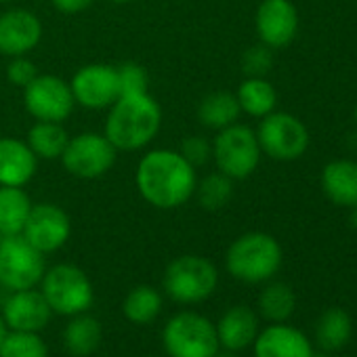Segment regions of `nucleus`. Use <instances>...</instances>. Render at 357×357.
I'll use <instances>...</instances> for the list:
<instances>
[{"label":"nucleus","mask_w":357,"mask_h":357,"mask_svg":"<svg viewBox=\"0 0 357 357\" xmlns=\"http://www.w3.org/2000/svg\"><path fill=\"white\" fill-rule=\"evenodd\" d=\"M74 101L86 109H107L118 97V70L107 63H91L80 68L70 82Z\"/></svg>","instance_id":"ddd939ff"},{"label":"nucleus","mask_w":357,"mask_h":357,"mask_svg":"<svg viewBox=\"0 0 357 357\" xmlns=\"http://www.w3.org/2000/svg\"><path fill=\"white\" fill-rule=\"evenodd\" d=\"M242 109L238 103V97L227 91H215L206 95L198 105V120L213 130L227 128L238 122Z\"/></svg>","instance_id":"5701e85b"},{"label":"nucleus","mask_w":357,"mask_h":357,"mask_svg":"<svg viewBox=\"0 0 357 357\" xmlns=\"http://www.w3.org/2000/svg\"><path fill=\"white\" fill-rule=\"evenodd\" d=\"M238 103L240 109L246 112L252 118H265L275 109L278 103V93L273 84L265 78H246L238 86Z\"/></svg>","instance_id":"393cba45"},{"label":"nucleus","mask_w":357,"mask_h":357,"mask_svg":"<svg viewBox=\"0 0 357 357\" xmlns=\"http://www.w3.org/2000/svg\"><path fill=\"white\" fill-rule=\"evenodd\" d=\"M43 38L40 20L28 9H11L0 15V53L7 57L28 55Z\"/></svg>","instance_id":"dca6fc26"},{"label":"nucleus","mask_w":357,"mask_h":357,"mask_svg":"<svg viewBox=\"0 0 357 357\" xmlns=\"http://www.w3.org/2000/svg\"><path fill=\"white\" fill-rule=\"evenodd\" d=\"M257 34L269 49L288 47L298 32V11L290 0H263L255 15Z\"/></svg>","instance_id":"4468645a"},{"label":"nucleus","mask_w":357,"mask_h":357,"mask_svg":"<svg viewBox=\"0 0 357 357\" xmlns=\"http://www.w3.org/2000/svg\"><path fill=\"white\" fill-rule=\"evenodd\" d=\"M141 198L160 211L183 206L196 192V168L172 149L147 151L135 172Z\"/></svg>","instance_id":"f257e3e1"},{"label":"nucleus","mask_w":357,"mask_h":357,"mask_svg":"<svg viewBox=\"0 0 357 357\" xmlns=\"http://www.w3.org/2000/svg\"><path fill=\"white\" fill-rule=\"evenodd\" d=\"M355 120H357V105H355Z\"/></svg>","instance_id":"a19ab883"},{"label":"nucleus","mask_w":357,"mask_h":357,"mask_svg":"<svg viewBox=\"0 0 357 357\" xmlns=\"http://www.w3.org/2000/svg\"><path fill=\"white\" fill-rule=\"evenodd\" d=\"M213 357H238V353H236V351H229V349H223V347H219V351H217Z\"/></svg>","instance_id":"c9c22d12"},{"label":"nucleus","mask_w":357,"mask_h":357,"mask_svg":"<svg viewBox=\"0 0 357 357\" xmlns=\"http://www.w3.org/2000/svg\"><path fill=\"white\" fill-rule=\"evenodd\" d=\"M261 151L280 162L298 160L309 147V130L301 118L288 112H271L257 128Z\"/></svg>","instance_id":"1a4fd4ad"},{"label":"nucleus","mask_w":357,"mask_h":357,"mask_svg":"<svg viewBox=\"0 0 357 357\" xmlns=\"http://www.w3.org/2000/svg\"><path fill=\"white\" fill-rule=\"evenodd\" d=\"M32 211V200L24 188L0 185V236H20Z\"/></svg>","instance_id":"4be33fe9"},{"label":"nucleus","mask_w":357,"mask_h":357,"mask_svg":"<svg viewBox=\"0 0 357 357\" xmlns=\"http://www.w3.org/2000/svg\"><path fill=\"white\" fill-rule=\"evenodd\" d=\"M162 124V109L149 95H124L109 105L105 137L118 151H137L153 141Z\"/></svg>","instance_id":"f03ea898"},{"label":"nucleus","mask_w":357,"mask_h":357,"mask_svg":"<svg viewBox=\"0 0 357 357\" xmlns=\"http://www.w3.org/2000/svg\"><path fill=\"white\" fill-rule=\"evenodd\" d=\"M321 190L326 198L342 208L357 204V162L334 160L321 170Z\"/></svg>","instance_id":"aec40b11"},{"label":"nucleus","mask_w":357,"mask_h":357,"mask_svg":"<svg viewBox=\"0 0 357 357\" xmlns=\"http://www.w3.org/2000/svg\"><path fill=\"white\" fill-rule=\"evenodd\" d=\"M252 344L255 357H313L311 340L286 321L259 330Z\"/></svg>","instance_id":"f3484780"},{"label":"nucleus","mask_w":357,"mask_h":357,"mask_svg":"<svg viewBox=\"0 0 357 357\" xmlns=\"http://www.w3.org/2000/svg\"><path fill=\"white\" fill-rule=\"evenodd\" d=\"M215 328H217L219 344L223 349L240 353L255 342L259 334V315L246 305H236L221 315Z\"/></svg>","instance_id":"6ab92c4d"},{"label":"nucleus","mask_w":357,"mask_h":357,"mask_svg":"<svg viewBox=\"0 0 357 357\" xmlns=\"http://www.w3.org/2000/svg\"><path fill=\"white\" fill-rule=\"evenodd\" d=\"M51 3H53V7H55L57 11L72 15V13H82V11H86V9L95 3V0H51Z\"/></svg>","instance_id":"f704fd0d"},{"label":"nucleus","mask_w":357,"mask_h":357,"mask_svg":"<svg viewBox=\"0 0 357 357\" xmlns=\"http://www.w3.org/2000/svg\"><path fill=\"white\" fill-rule=\"evenodd\" d=\"M162 311V294L151 286L132 288L122 303V313L128 321L145 326L151 324Z\"/></svg>","instance_id":"cd10ccee"},{"label":"nucleus","mask_w":357,"mask_h":357,"mask_svg":"<svg viewBox=\"0 0 357 357\" xmlns=\"http://www.w3.org/2000/svg\"><path fill=\"white\" fill-rule=\"evenodd\" d=\"M112 3H118V5H126V3H130V0H112Z\"/></svg>","instance_id":"58836bf2"},{"label":"nucleus","mask_w":357,"mask_h":357,"mask_svg":"<svg viewBox=\"0 0 357 357\" xmlns=\"http://www.w3.org/2000/svg\"><path fill=\"white\" fill-rule=\"evenodd\" d=\"M47 271L45 255L22 234L0 236V286L9 292L36 288Z\"/></svg>","instance_id":"6e6552de"},{"label":"nucleus","mask_w":357,"mask_h":357,"mask_svg":"<svg viewBox=\"0 0 357 357\" xmlns=\"http://www.w3.org/2000/svg\"><path fill=\"white\" fill-rule=\"evenodd\" d=\"M70 141L68 130L61 126V122H45L36 120V124L28 130V145L40 160H59L66 145Z\"/></svg>","instance_id":"a878e982"},{"label":"nucleus","mask_w":357,"mask_h":357,"mask_svg":"<svg viewBox=\"0 0 357 357\" xmlns=\"http://www.w3.org/2000/svg\"><path fill=\"white\" fill-rule=\"evenodd\" d=\"M261 145L257 132L246 124H231L221 128L213 141V160L219 172L229 178H246L250 176L261 162Z\"/></svg>","instance_id":"0eeeda50"},{"label":"nucleus","mask_w":357,"mask_h":357,"mask_svg":"<svg viewBox=\"0 0 357 357\" xmlns=\"http://www.w3.org/2000/svg\"><path fill=\"white\" fill-rule=\"evenodd\" d=\"M0 3H9V0H0Z\"/></svg>","instance_id":"79ce46f5"},{"label":"nucleus","mask_w":357,"mask_h":357,"mask_svg":"<svg viewBox=\"0 0 357 357\" xmlns=\"http://www.w3.org/2000/svg\"><path fill=\"white\" fill-rule=\"evenodd\" d=\"M294 309H296V294L288 284L271 282L263 288V292L259 296V313L267 321L282 324V321L290 319Z\"/></svg>","instance_id":"bb28decb"},{"label":"nucleus","mask_w":357,"mask_h":357,"mask_svg":"<svg viewBox=\"0 0 357 357\" xmlns=\"http://www.w3.org/2000/svg\"><path fill=\"white\" fill-rule=\"evenodd\" d=\"M313 357H332V355H315V353H313Z\"/></svg>","instance_id":"ea45409f"},{"label":"nucleus","mask_w":357,"mask_h":357,"mask_svg":"<svg viewBox=\"0 0 357 357\" xmlns=\"http://www.w3.org/2000/svg\"><path fill=\"white\" fill-rule=\"evenodd\" d=\"M118 70V86H120V97L124 95H143L149 89V76L147 70L135 61L122 63L116 68Z\"/></svg>","instance_id":"7c9ffc66"},{"label":"nucleus","mask_w":357,"mask_h":357,"mask_svg":"<svg viewBox=\"0 0 357 357\" xmlns=\"http://www.w3.org/2000/svg\"><path fill=\"white\" fill-rule=\"evenodd\" d=\"M118 149L101 132H80L72 137L61 153L63 168L78 178H99L116 164Z\"/></svg>","instance_id":"9d476101"},{"label":"nucleus","mask_w":357,"mask_h":357,"mask_svg":"<svg viewBox=\"0 0 357 357\" xmlns=\"http://www.w3.org/2000/svg\"><path fill=\"white\" fill-rule=\"evenodd\" d=\"M70 234H72L70 215L61 206L51 202L32 204V211L22 231V236L43 255L59 250L70 240Z\"/></svg>","instance_id":"f8f14e48"},{"label":"nucleus","mask_w":357,"mask_h":357,"mask_svg":"<svg viewBox=\"0 0 357 357\" xmlns=\"http://www.w3.org/2000/svg\"><path fill=\"white\" fill-rule=\"evenodd\" d=\"M38 170V158L26 141L0 137V185L24 188Z\"/></svg>","instance_id":"a211bd4d"},{"label":"nucleus","mask_w":357,"mask_h":357,"mask_svg":"<svg viewBox=\"0 0 357 357\" xmlns=\"http://www.w3.org/2000/svg\"><path fill=\"white\" fill-rule=\"evenodd\" d=\"M103 340V328L99 319L89 313L72 315L68 326L63 328V344L76 357L93 355Z\"/></svg>","instance_id":"412c9836"},{"label":"nucleus","mask_w":357,"mask_h":357,"mask_svg":"<svg viewBox=\"0 0 357 357\" xmlns=\"http://www.w3.org/2000/svg\"><path fill=\"white\" fill-rule=\"evenodd\" d=\"M162 347L168 357H213L221 344L208 317L196 311H181L166 321Z\"/></svg>","instance_id":"423d86ee"},{"label":"nucleus","mask_w":357,"mask_h":357,"mask_svg":"<svg viewBox=\"0 0 357 357\" xmlns=\"http://www.w3.org/2000/svg\"><path fill=\"white\" fill-rule=\"evenodd\" d=\"M349 223H351V227L357 231V204L355 206H351V215H349Z\"/></svg>","instance_id":"e433bc0d"},{"label":"nucleus","mask_w":357,"mask_h":357,"mask_svg":"<svg viewBox=\"0 0 357 357\" xmlns=\"http://www.w3.org/2000/svg\"><path fill=\"white\" fill-rule=\"evenodd\" d=\"M164 292L181 305H198L213 296L219 284L217 265L200 255H181L164 271Z\"/></svg>","instance_id":"20e7f679"},{"label":"nucleus","mask_w":357,"mask_h":357,"mask_svg":"<svg viewBox=\"0 0 357 357\" xmlns=\"http://www.w3.org/2000/svg\"><path fill=\"white\" fill-rule=\"evenodd\" d=\"M194 194L198 196V202L204 211H221L234 198V178L223 172L206 174L202 181L196 183Z\"/></svg>","instance_id":"c85d7f7f"},{"label":"nucleus","mask_w":357,"mask_h":357,"mask_svg":"<svg viewBox=\"0 0 357 357\" xmlns=\"http://www.w3.org/2000/svg\"><path fill=\"white\" fill-rule=\"evenodd\" d=\"M7 332H9V328H7V324H5L3 315H0V344H3V340H5V336H7Z\"/></svg>","instance_id":"4c0bfd02"},{"label":"nucleus","mask_w":357,"mask_h":357,"mask_svg":"<svg viewBox=\"0 0 357 357\" xmlns=\"http://www.w3.org/2000/svg\"><path fill=\"white\" fill-rule=\"evenodd\" d=\"M38 76V68L32 59H28L26 55L22 57H13V61L9 63L7 68V78L11 84L20 86V89H26L34 78Z\"/></svg>","instance_id":"72a5a7b5"},{"label":"nucleus","mask_w":357,"mask_h":357,"mask_svg":"<svg viewBox=\"0 0 357 357\" xmlns=\"http://www.w3.org/2000/svg\"><path fill=\"white\" fill-rule=\"evenodd\" d=\"M40 292L51 311L66 317L86 313L95 301L89 275L72 263H59L47 269L40 280Z\"/></svg>","instance_id":"39448f33"},{"label":"nucleus","mask_w":357,"mask_h":357,"mask_svg":"<svg viewBox=\"0 0 357 357\" xmlns=\"http://www.w3.org/2000/svg\"><path fill=\"white\" fill-rule=\"evenodd\" d=\"M280 242L263 231H250L231 242L225 255L227 271L244 284H263L282 267Z\"/></svg>","instance_id":"7ed1b4c3"},{"label":"nucleus","mask_w":357,"mask_h":357,"mask_svg":"<svg viewBox=\"0 0 357 357\" xmlns=\"http://www.w3.org/2000/svg\"><path fill=\"white\" fill-rule=\"evenodd\" d=\"M353 334L351 315L340 307L326 309L317 324H315V340L324 351H338L342 349Z\"/></svg>","instance_id":"b1692460"},{"label":"nucleus","mask_w":357,"mask_h":357,"mask_svg":"<svg viewBox=\"0 0 357 357\" xmlns=\"http://www.w3.org/2000/svg\"><path fill=\"white\" fill-rule=\"evenodd\" d=\"M273 68V49L267 45L250 47L242 57V70L248 78H265Z\"/></svg>","instance_id":"2f4dec72"},{"label":"nucleus","mask_w":357,"mask_h":357,"mask_svg":"<svg viewBox=\"0 0 357 357\" xmlns=\"http://www.w3.org/2000/svg\"><path fill=\"white\" fill-rule=\"evenodd\" d=\"M178 153H181L194 168H198V166H204L213 158V143L206 137L192 135V137L181 141Z\"/></svg>","instance_id":"473e14b6"},{"label":"nucleus","mask_w":357,"mask_h":357,"mask_svg":"<svg viewBox=\"0 0 357 357\" xmlns=\"http://www.w3.org/2000/svg\"><path fill=\"white\" fill-rule=\"evenodd\" d=\"M3 319L15 332H40L51 321V307L38 288L11 292L3 305Z\"/></svg>","instance_id":"2eb2a0df"},{"label":"nucleus","mask_w":357,"mask_h":357,"mask_svg":"<svg viewBox=\"0 0 357 357\" xmlns=\"http://www.w3.org/2000/svg\"><path fill=\"white\" fill-rule=\"evenodd\" d=\"M0 357H49V347L38 332L9 330L0 344Z\"/></svg>","instance_id":"c756f323"},{"label":"nucleus","mask_w":357,"mask_h":357,"mask_svg":"<svg viewBox=\"0 0 357 357\" xmlns=\"http://www.w3.org/2000/svg\"><path fill=\"white\" fill-rule=\"evenodd\" d=\"M24 103L32 118L45 122H63L76 105L70 84L51 74H38L24 89Z\"/></svg>","instance_id":"9b49d317"}]
</instances>
